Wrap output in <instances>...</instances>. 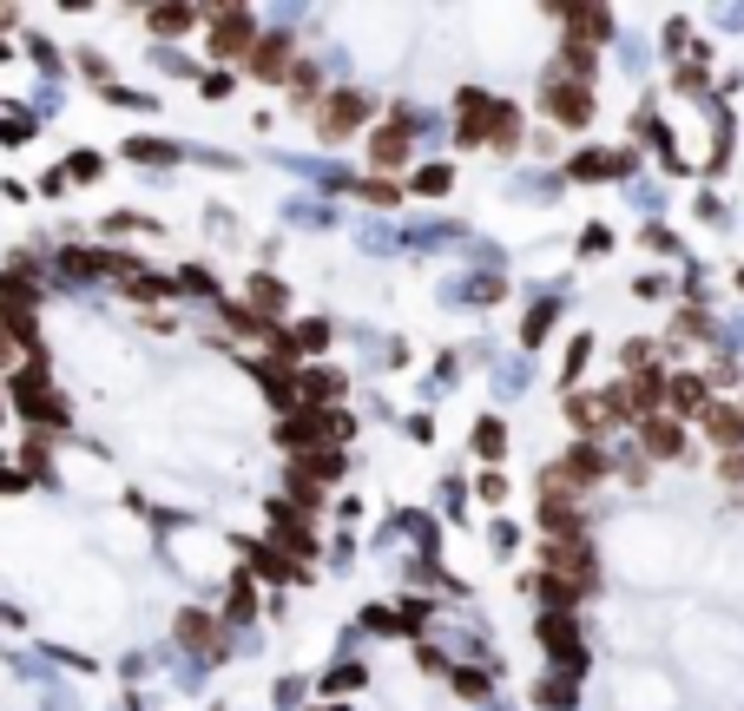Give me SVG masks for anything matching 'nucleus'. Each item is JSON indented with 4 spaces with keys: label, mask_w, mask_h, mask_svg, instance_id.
<instances>
[{
    "label": "nucleus",
    "mask_w": 744,
    "mask_h": 711,
    "mask_svg": "<svg viewBox=\"0 0 744 711\" xmlns=\"http://www.w3.org/2000/svg\"><path fill=\"white\" fill-rule=\"evenodd\" d=\"M336 435H349V422L336 409L330 415H323V409H297L284 428H277V442H284V448H323V442H336Z\"/></svg>",
    "instance_id": "obj_1"
},
{
    "label": "nucleus",
    "mask_w": 744,
    "mask_h": 711,
    "mask_svg": "<svg viewBox=\"0 0 744 711\" xmlns=\"http://www.w3.org/2000/svg\"><path fill=\"white\" fill-rule=\"evenodd\" d=\"M257 47V20L251 7H224V14H211V53L218 60H238V53Z\"/></svg>",
    "instance_id": "obj_2"
},
{
    "label": "nucleus",
    "mask_w": 744,
    "mask_h": 711,
    "mask_svg": "<svg viewBox=\"0 0 744 711\" xmlns=\"http://www.w3.org/2000/svg\"><path fill=\"white\" fill-rule=\"evenodd\" d=\"M540 106H547V119H560V126H586V119H593V86H586V79H560L554 73V86H547Z\"/></svg>",
    "instance_id": "obj_3"
},
{
    "label": "nucleus",
    "mask_w": 744,
    "mask_h": 711,
    "mask_svg": "<svg viewBox=\"0 0 744 711\" xmlns=\"http://www.w3.org/2000/svg\"><path fill=\"white\" fill-rule=\"evenodd\" d=\"M540 646L554 652L567 672H580V665H586V632L573 626V613H547V619H540Z\"/></svg>",
    "instance_id": "obj_4"
},
{
    "label": "nucleus",
    "mask_w": 744,
    "mask_h": 711,
    "mask_svg": "<svg viewBox=\"0 0 744 711\" xmlns=\"http://www.w3.org/2000/svg\"><path fill=\"white\" fill-rule=\"evenodd\" d=\"M14 395H20V409H27L33 422L66 428V395H47V369H27V376L14 382Z\"/></svg>",
    "instance_id": "obj_5"
},
{
    "label": "nucleus",
    "mask_w": 744,
    "mask_h": 711,
    "mask_svg": "<svg viewBox=\"0 0 744 711\" xmlns=\"http://www.w3.org/2000/svg\"><path fill=\"white\" fill-rule=\"evenodd\" d=\"M494 119H501V99L494 93H461V152H475L481 139H494Z\"/></svg>",
    "instance_id": "obj_6"
},
{
    "label": "nucleus",
    "mask_w": 744,
    "mask_h": 711,
    "mask_svg": "<svg viewBox=\"0 0 744 711\" xmlns=\"http://www.w3.org/2000/svg\"><path fill=\"white\" fill-rule=\"evenodd\" d=\"M369 112H376V99H363V93H336L330 106L317 112V126H323V139H349V132L363 126Z\"/></svg>",
    "instance_id": "obj_7"
},
{
    "label": "nucleus",
    "mask_w": 744,
    "mask_h": 711,
    "mask_svg": "<svg viewBox=\"0 0 744 711\" xmlns=\"http://www.w3.org/2000/svg\"><path fill=\"white\" fill-rule=\"evenodd\" d=\"M600 474H606V455H600V448H593V442H573L567 455H560L554 481H560V488H593Z\"/></svg>",
    "instance_id": "obj_8"
},
{
    "label": "nucleus",
    "mask_w": 744,
    "mask_h": 711,
    "mask_svg": "<svg viewBox=\"0 0 744 711\" xmlns=\"http://www.w3.org/2000/svg\"><path fill=\"white\" fill-rule=\"evenodd\" d=\"M244 66H251V79H290V40L284 33H270V40H257L251 53H244Z\"/></svg>",
    "instance_id": "obj_9"
},
{
    "label": "nucleus",
    "mask_w": 744,
    "mask_h": 711,
    "mask_svg": "<svg viewBox=\"0 0 744 711\" xmlns=\"http://www.w3.org/2000/svg\"><path fill=\"white\" fill-rule=\"evenodd\" d=\"M540 534H547V540H586V514L573 501H560V494H547V507H540Z\"/></svg>",
    "instance_id": "obj_10"
},
{
    "label": "nucleus",
    "mask_w": 744,
    "mask_h": 711,
    "mask_svg": "<svg viewBox=\"0 0 744 711\" xmlns=\"http://www.w3.org/2000/svg\"><path fill=\"white\" fill-rule=\"evenodd\" d=\"M705 435H712L725 455H738V442H744V409H731V402H705Z\"/></svg>",
    "instance_id": "obj_11"
},
{
    "label": "nucleus",
    "mask_w": 744,
    "mask_h": 711,
    "mask_svg": "<svg viewBox=\"0 0 744 711\" xmlns=\"http://www.w3.org/2000/svg\"><path fill=\"white\" fill-rule=\"evenodd\" d=\"M409 126H415L409 112H396V119H389V126L376 132V152H369V158H376L382 172H389V165H402V158H409Z\"/></svg>",
    "instance_id": "obj_12"
},
{
    "label": "nucleus",
    "mask_w": 744,
    "mask_h": 711,
    "mask_svg": "<svg viewBox=\"0 0 744 711\" xmlns=\"http://www.w3.org/2000/svg\"><path fill=\"white\" fill-rule=\"evenodd\" d=\"M270 534L284 540L290 553H317V534H310V527H303V514H290L284 501H270Z\"/></svg>",
    "instance_id": "obj_13"
},
{
    "label": "nucleus",
    "mask_w": 744,
    "mask_h": 711,
    "mask_svg": "<svg viewBox=\"0 0 744 711\" xmlns=\"http://www.w3.org/2000/svg\"><path fill=\"white\" fill-rule=\"evenodd\" d=\"M639 442H646V455H679L685 428L672 422V415H646V422H639Z\"/></svg>",
    "instance_id": "obj_14"
},
{
    "label": "nucleus",
    "mask_w": 744,
    "mask_h": 711,
    "mask_svg": "<svg viewBox=\"0 0 744 711\" xmlns=\"http://www.w3.org/2000/svg\"><path fill=\"white\" fill-rule=\"evenodd\" d=\"M626 165H633L626 152H580V158L567 165V172H573V178H619Z\"/></svg>",
    "instance_id": "obj_15"
},
{
    "label": "nucleus",
    "mask_w": 744,
    "mask_h": 711,
    "mask_svg": "<svg viewBox=\"0 0 744 711\" xmlns=\"http://www.w3.org/2000/svg\"><path fill=\"white\" fill-rule=\"evenodd\" d=\"M251 573H257V580H277V586L303 580V567H297V560H284V553H270V547H251Z\"/></svg>",
    "instance_id": "obj_16"
},
{
    "label": "nucleus",
    "mask_w": 744,
    "mask_h": 711,
    "mask_svg": "<svg viewBox=\"0 0 744 711\" xmlns=\"http://www.w3.org/2000/svg\"><path fill=\"white\" fill-rule=\"evenodd\" d=\"M573 698H580V679H567V672H554V679H540V685H534V705H554V711H567Z\"/></svg>",
    "instance_id": "obj_17"
},
{
    "label": "nucleus",
    "mask_w": 744,
    "mask_h": 711,
    "mask_svg": "<svg viewBox=\"0 0 744 711\" xmlns=\"http://www.w3.org/2000/svg\"><path fill=\"white\" fill-rule=\"evenodd\" d=\"M567 422L580 428V435H600L606 415H600V402H593V395H567Z\"/></svg>",
    "instance_id": "obj_18"
},
{
    "label": "nucleus",
    "mask_w": 744,
    "mask_h": 711,
    "mask_svg": "<svg viewBox=\"0 0 744 711\" xmlns=\"http://www.w3.org/2000/svg\"><path fill=\"white\" fill-rule=\"evenodd\" d=\"M672 409H679V415H705V382L679 376V382H672Z\"/></svg>",
    "instance_id": "obj_19"
},
{
    "label": "nucleus",
    "mask_w": 744,
    "mask_h": 711,
    "mask_svg": "<svg viewBox=\"0 0 744 711\" xmlns=\"http://www.w3.org/2000/svg\"><path fill=\"white\" fill-rule=\"evenodd\" d=\"M178 639H185V646H198V652L218 646V639H211V619H205V613H185V619H178Z\"/></svg>",
    "instance_id": "obj_20"
},
{
    "label": "nucleus",
    "mask_w": 744,
    "mask_h": 711,
    "mask_svg": "<svg viewBox=\"0 0 744 711\" xmlns=\"http://www.w3.org/2000/svg\"><path fill=\"white\" fill-rule=\"evenodd\" d=\"M290 93H297V106H317V66L310 60L290 66Z\"/></svg>",
    "instance_id": "obj_21"
},
{
    "label": "nucleus",
    "mask_w": 744,
    "mask_h": 711,
    "mask_svg": "<svg viewBox=\"0 0 744 711\" xmlns=\"http://www.w3.org/2000/svg\"><path fill=\"white\" fill-rule=\"evenodd\" d=\"M514 139H521V112H514V106L501 99V119H494V139H488V145H501V152H507Z\"/></svg>",
    "instance_id": "obj_22"
},
{
    "label": "nucleus",
    "mask_w": 744,
    "mask_h": 711,
    "mask_svg": "<svg viewBox=\"0 0 744 711\" xmlns=\"http://www.w3.org/2000/svg\"><path fill=\"white\" fill-rule=\"evenodd\" d=\"M475 448H481V455H488V461H494V455H501V448H507V435H501V422H481V428H475Z\"/></svg>",
    "instance_id": "obj_23"
},
{
    "label": "nucleus",
    "mask_w": 744,
    "mask_h": 711,
    "mask_svg": "<svg viewBox=\"0 0 744 711\" xmlns=\"http://www.w3.org/2000/svg\"><path fill=\"white\" fill-rule=\"evenodd\" d=\"M191 20H198L191 7H165V14H152V27H159V33H185Z\"/></svg>",
    "instance_id": "obj_24"
},
{
    "label": "nucleus",
    "mask_w": 744,
    "mask_h": 711,
    "mask_svg": "<svg viewBox=\"0 0 744 711\" xmlns=\"http://www.w3.org/2000/svg\"><path fill=\"white\" fill-rule=\"evenodd\" d=\"M336 389H343L336 376H317V369H303V395H310V402H323V395H336Z\"/></svg>",
    "instance_id": "obj_25"
},
{
    "label": "nucleus",
    "mask_w": 744,
    "mask_h": 711,
    "mask_svg": "<svg viewBox=\"0 0 744 711\" xmlns=\"http://www.w3.org/2000/svg\"><path fill=\"white\" fill-rule=\"evenodd\" d=\"M356 685H363V665H343V672L323 679V692H356Z\"/></svg>",
    "instance_id": "obj_26"
},
{
    "label": "nucleus",
    "mask_w": 744,
    "mask_h": 711,
    "mask_svg": "<svg viewBox=\"0 0 744 711\" xmlns=\"http://www.w3.org/2000/svg\"><path fill=\"white\" fill-rule=\"evenodd\" d=\"M547 330H554V310H534V316H527V323H521V336H527V343H540V336H547Z\"/></svg>",
    "instance_id": "obj_27"
},
{
    "label": "nucleus",
    "mask_w": 744,
    "mask_h": 711,
    "mask_svg": "<svg viewBox=\"0 0 744 711\" xmlns=\"http://www.w3.org/2000/svg\"><path fill=\"white\" fill-rule=\"evenodd\" d=\"M323 343H330V323H303L297 330V349H323Z\"/></svg>",
    "instance_id": "obj_28"
},
{
    "label": "nucleus",
    "mask_w": 744,
    "mask_h": 711,
    "mask_svg": "<svg viewBox=\"0 0 744 711\" xmlns=\"http://www.w3.org/2000/svg\"><path fill=\"white\" fill-rule=\"evenodd\" d=\"M455 692L461 698H481V692H488V679H481V672H455Z\"/></svg>",
    "instance_id": "obj_29"
},
{
    "label": "nucleus",
    "mask_w": 744,
    "mask_h": 711,
    "mask_svg": "<svg viewBox=\"0 0 744 711\" xmlns=\"http://www.w3.org/2000/svg\"><path fill=\"white\" fill-rule=\"evenodd\" d=\"M126 290H132V297H165V284H159V277H132Z\"/></svg>",
    "instance_id": "obj_30"
},
{
    "label": "nucleus",
    "mask_w": 744,
    "mask_h": 711,
    "mask_svg": "<svg viewBox=\"0 0 744 711\" xmlns=\"http://www.w3.org/2000/svg\"><path fill=\"white\" fill-rule=\"evenodd\" d=\"M718 474H725V481H744V455H725V468H718Z\"/></svg>",
    "instance_id": "obj_31"
},
{
    "label": "nucleus",
    "mask_w": 744,
    "mask_h": 711,
    "mask_svg": "<svg viewBox=\"0 0 744 711\" xmlns=\"http://www.w3.org/2000/svg\"><path fill=\"white\" fill-rule=\"evenodd\" d=\"M0 60H7V47H0Z\"/></svg>",
    "instance_id": "obj_32"
}]
</instances>
